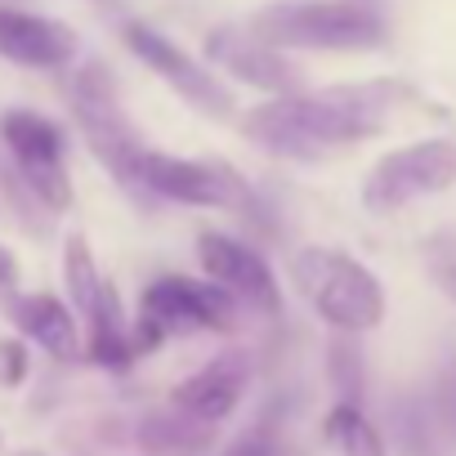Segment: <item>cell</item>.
<instances>
[{
  "instance_id": "obj_10",
  "label": "cell",
  "mask_w": 456,
  "mask_h": 456,
  "mask_svg": "<svg viewBox=\"0 0 456 456\" xmlns=\"http://www.w3.org/2000/svg\"><path fill=\"white\" fill-rule=\"evenodd\" d=\"M121 41H126V50L139 63H148L197 112H206V117H228V112H233V94H228V86H219L210 68H201L188 50H179L175 41H166L161 32H152L148 23H126L121 28Z\"/></svg>"
},
{
  "instance_id": "obj_1",
  "label": "cell",
  "mask_w": 456,
  "mask_h": 456,
  "mask_svg": "<svg viewBox=\"0 0 456 456\" xmlns=\"http://www.w3.org/2000/svg\"><path fill=\"white\" fill-rule=\"evenodd\" d=\"M403 94L407 90L394 81H362V86H331L318 94L269 99L242 117V134L273 157L322 161L349 143L380 134Z\"/></svg>"
},
{
  "instance_id": "obj_21",
  "label": "cell",
  "mask_w": 456,
  "mask_h": 456,
  "mask_svg": "<svg viewBox=\"0 0 456 456\" xmlns=\"http://www.w3.org/2000/svg\"><path fill=\"white\" fill-rule=\"evenodd\" d=\"M219 456H287V443H282V429L278 420L260 416L247 434H238L233 443H228Z\"/></svg>"
},
{
  "instance_id": "obj_23",
  "label": "cell",
  "mask_w": 456,
  "mask_h": 456,
  "mask_svg": "<svg viewBox=\"0 0 456 456\" xmlns=\"http://www.w3.org/2000/svg\"><path fill=\"white\" fill-rule=\"evenodd\" d=\"M14 282H19V265H14V256L5 247H0V296H5Z\"/></svg>"
},
{
  "instance_id": "obj_2",
  "label": "cell",
  "mask_w": 456,
  "mask_h": 456,
  "mask_svg": "<svg viewBox=\"0 0 456 456\" xmlns=\"http://www.w3.org/2000/svg\"><path fill=\"white\" fill-rule=\"evenodd\" d=\"M139 197H161V201H183V206H215L242 215L256 233H273V210L269 201L228 166V161H197V157H170L157 148H143L139 157Z\"/></svg>"
},
{
  "instance_id": "obj_8",
  "label": "cell",
  "mask_w": 456,
  "mask_h": 456,
  "mask_svg": "<svg viewBox=\"0 0 456 456\" xmlns=\"http://www.w3.org/2000/svg\"><path fill=\"white\" fill-rule=\"evenodd\" d=\"M0 143L10 152V166L19 179L32 188V197L54 215L72 206V179H68V139L63 126L32 112V108H10L0 117Z\"/></svg>"
},
{
  "instance_id": "obj_3",
  "label": "cell",
  "mask_w": 456,
  "mask_h": 456,
  "mask_svg": "<svg viewBox=\"0 0 456 456\" xmlns=\"http://www.w3.org/2000/svg\"><path fill=\"white\" fill-rule=\"evenodd\" d=\"M291 282L300 287L309 309L327 327H336V336L371 331L385 318V291H380L376 273L367 265H358L354 256H345V251H331V247L296 251Z\"/></svg>"
},
{
  "instance_id": "obj_14",
  "label": "cell",
  "mask_w": 456,
  "mask_h": 456,
  "mask_svg": "<svg viewBox=\"0 0 456 456\" xmlns=\"http://www.w3.org/2000/svg\"><path fill=\"white\" fill-rule=\"evenodd\" d=\"M77 50L81 45L68 23L28 14L19 5H0V59L5 63L54 72V68H68L77 59Z\"/></svg>"
},
{
  "instance_id": "obj_17",
  "label": "cell",
  "mask_w": 456,
  "mask_h": 456,
  "mask_svg": "<svg viewBox=\"0 0 456 456\" xmlns=\"http://www.w3.org/2000/svg\"><path fill=\"white\" fill-rule=\"evenodd\" d=\"M327 443L340 452V456H389L380 429L362 416V407L354 403H336L327 411Z\"/></svg>"
},
{
  "instance_id": "obj_20",
  "label": "cell",
  "mask_w": 456,
  "mask_h": 456,
  "mask_svg": "<svg viewBox=\"0 0 456 456\" xmlns=\"http://www.w3.org/2000/svg\"><path fill=\"white\" fill-rule=\"evenodd\" d=\"M420 256H425V273L434 278V287L456 305V228H438V233H429Z\"/></svg>"
},
{
  "instance_id": "obj_4",
  "label": "cell",
  "mask_w": 456,
  "mask_h": 456,
  "mask_svg": "<svg viewBox=\"0 0 456 456\" xmlns=\"http://www.w3.org/2000/svg\"><path fill=\"white\" fill-rule=\"evenodd\" d=\"M273 50H376L385 41L380 14L358 0H282L247 23Z\"/></svg>"
},
{
  "instance_id": "obj_9",
  "label": "cell",
  "mask_w": 456,
  "mask_h": 456,
  "mask_svg": "<svg viewBox=\"0 0 456 456\" xmlns=\"http://www.w3.org/2000/svg\"><path fill=\"white\" fill-rule=\"evenodd\" d=\"M456 183V143L452 139H420L407 148H394L389 157L376 161V170L367 175L362 201L376 215H389L416 197L443 192Z\"/></svg>"
},
{
  "instance_id": "obj_13",
  "label": "cell",
  "mask_w": 456,
  "mask_h": 456,
  "mask_svg": "<svg viewBox=\"0 0 456 456\" xmlns=\"http://www.w3.org/2000/svg\"><path fill=\"white\" fill-rule=\"evenodd\" d=\"M247 385H251V358L242 349H224L201 371H192L188 380L170 389V407L201 425H219L224 416H233Z\"/></svg>"
},
{
  "instance_id": "obj_15",
  "label": "cell",
  "mask_w": 456,
  "mask_h": 456,
  "mask_svg": "<svg viewBox=\"0 0 456 456\" xmlns=\"http://www.w3.org/2000/svg\"><path fill=\"white\" fill-rule=\"evenodd\" d=\"M10 322H14L32 345H41L50 358H59V362L81 358L77 314H72L63 300L41 296V291H32V296H14V300H10Z\"/></svg>"
},
{
  "instance_id": "obj_19",
  "label": "cell",
  "mask_w": 456,
  "mask_h": 456,
  "mask_svg": "<svg viewBox=\"0 0 456 456\" xmlns=\"http://www.w3.org/2000/svg\"><path fill=\"white\" fill-rule=\"evenodd\" d=\"M429 429L443 443H456V358H447L429 385V403H425Z\"/></svg>"
},
{
  "instance_id": "obj_24",
  "label": "cell",
  "mask_w": 456,
  "mask_h": 456,
  "mask_svg": "<svg viewBox=\"0 0 456 456\" xmlns=\"http://www.w3.org/2000/svg\"><path fill=\"white\" fill-rule=\"evenodd\" d=\"M0 5H5V0H0Z\"/></svg>"
},
{
  "instance_id": "obj_6",
  "label": "cell",
  "mask_w": 456,
  "mask_h": 456,
  "mask_svg": "<svg viewBox=\"0 0 456 456\" xmlns=\"http://www.w3.org/2000/svg\"><path fill=\"white\" fill-rule=\"evenodd\" d=\"M68 108L90 143V152L112 170V179L121 188H130L139 197V157H143V143H139V130L130 126V117L121 112V99H117V81L103 63H86L68 77Z\"/></svg>"
},
{
  "instance_id": "obj_11",
  "label": "cell",
  "mask_w": 456,
  "mask_h": 456,
  "mask_svg": "<svg viewBox=\"0 0 456 456\" xmlns=\"http://www.w3.org/2000/svg\"><path fill=\"white\" fill-rule=\"evenodd\" d=\"M197 260L215 287H224L247 314L273 318L282 309V291L273 282V269L251 242H238L228 233H201L197 238Z\"/></svg>"
},
{
  "instance_id": "obj_16",
  "label": "cell",
  "mask_w": 456,
  "mask_h": 456,
  "mask_svg": "<svg viewBox=\"0 0 456 456\" xmlns=\"http://www.w3.org/2000/svg\"><path fill=\"white\" fill-rule=\"evenodd\" d=\"M215 438V425H201L175 407L166 411H148L139 425H134V443L139 452L148 456H201Z\"/></svg>"
},
{
  "instance_id": "obj_12",
  "label": "cell",
  "mask_w": 456,
  "mask_h": 456,
  "mask_svg": "<svg viewBox=\"0 0 456 456\" xmlns=\"http://www.w3.org/2000/svg\"><path fill=\"white\" fill-rule=\"evenodd\" d=\"M206 54H210V63H219L233 81L256 86V90H265L273 99H291L305 86L300 68L282 50H273L269 41H260L251 28H215L206 37Z\"/></svg>"
},
{
  "instance_id": "obj_5",
  "label": "cell",
  "mask_w": 456,
  "mask_h": 456,
  "mask_svg": "<svg viewBox=\"0 0 456 456\" xmlns=\"http://www.w3.org/2000/svg\"><path fill=\"white\" fill-rule=\"evenodd\" d=\"M242 305L215 287L210 278H183V273H161L148 282L134 318V354H152L170 336H192V331H233L242 322Z\"/></svg>"
},
{
  "instance_id": "obj_22",
  "label": "cell",
  "mask_w": 456,
  "mask_h": 456,
  "mask_svg": "<svg viewBox=\"0 0 456 456\" xmlns=\"http://www.w3.org/2000/svg\"><path fill=\"white\" fill-rule=\"evenodd\" d=\"M28 376V349L19 340H0V385H19Z\"/></svg>"
},
{
  "instance_id": "obj_7",
  "label": "cell",
  "mask_w": 456,
  "mask_h": 456,
  "mask_svg": "<svg viewBox=\"0 0 456 456\" xmlns=\"http://www.w3.org/2000/svg\"><path fill=\"white\" fill-rule=\"evenodd\" d=\"M63 282H68V296H72V314L86 322V354L90 362L99 367H130L139 354H134V327L126 322V309H121V296L117 287L99 273L94 256H90V242L81 233L68 238L63 247Z\"/></svg>"
},
{
  "instance_id": "obj_18",
  "label": "cell",
  "mask_w": 456,
  "mask_h": 456,
  "mask_svg": "<svg viewBox=\"0 0 456 456\" xmlns=\"http://www.w3.org/2000/svg\"><path fill=\"white\" fill-rule=\"evenodd\" d=\"M327 376L340 394V403H354L362 407V389H367V367H362V354L354 345V336H336L327 345Z\"/></svg>"
}]
</instances>
